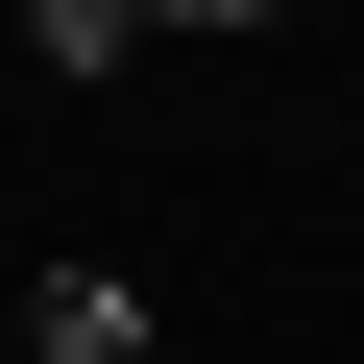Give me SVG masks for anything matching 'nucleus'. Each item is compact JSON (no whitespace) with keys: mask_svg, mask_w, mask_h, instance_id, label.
Wrapping results in <instances>:
<instances>
[{"mask_svg":"<svg viewBox=\"0 0 364 364\" xmlns=\"http://www.w3.org/2000/svg\"><path fill=\"white\" fill-rule=\"evenodd\" d=\"M122 25H267V0H122Z\"/></svg>","mask_w":364,"mask_h":364,"instance_id":"obj_2","label":"nucleus"},{"mask_svg":"<svg viewBox=\"0 0 364 364\" xmlns=\"http://www.w3.org/2000/svg\"><path fill=\"white\" fill-rule=\"evenodd\" d=\"M25 364H146V291H122V267H49V291H25Z\"/></svg>","mask_w":364,"mask_h":364,"instance_id":"obj_1","label":"nucleus"}]
</instances>
